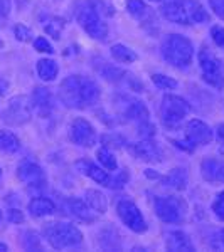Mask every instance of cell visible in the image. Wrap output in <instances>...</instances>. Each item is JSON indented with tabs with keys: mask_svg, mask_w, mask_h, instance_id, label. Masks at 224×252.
Returning <instances> with one entry per match:
<instances>
[{
	"mask_svg": "<svg viewBox=\"0 0 224 252\" xmlns=\"http://www.w3.org/2000/svg\"><path fill=\"white\" fill-rule=\"evenodd\" d=\"M162 184L174 190H184L187 187V172L184 168H174L167 177L162 178Z\"/></svg>",
	"mask_w": 224,
	"mask_h": 252,
	"instance_id": "24",
	"label": "cell"
},
{
	"mask_svg": "<svg viewBox=\"0 0 224 252\" xmlns=\"http://www.w3.org/2000/svg\"><path fill=\"white\" fill-rule=\"evenodd\" d=\"M32 106L40 118H47L54 109V97L47 88H36L32 91Z\"/></svg>",
	"mask_w": 224,
	"mask_h": 252,
	"instance_id": "14",
	"label": "cell"
},
{
	"mask_svg": "<svg viewBox=\"0 0 224 252\" xmlns=\"http://www.w3.org/2000/svg\"><path fill=\"white\" fill-rule=\"evenodd\" d=\"M15 37H17L19 40H22V42H27V40H31L32 37V32L29 27H26V26H15Z\"/></svg>",
	"mask_w": 224,
	"mask_h": 252,
	"instance_id": "35",
	"label": "cell"
},
{
	"mask_svg": "<svg viewBox=\"0 0 224 252\" xmlns=\"http://www.w3.org/2000/svg\"><path fill=\"white\" fill-rule=\"evenodd\" d=\"M63 207L66 210V214L75 217L76 220L88 222V223L96 220V215L91 212V207L84 204L83 200H79V198H64Z\"/></svg>",
	"mask_w": 224,
	"mask_h": 252,
	"instance_id": "13",
	"label": "cell"
},
{
	"mask_svg": "<svg viewBox=\"0 0 224 252\" xmlns=\"http://www.w3.org/2000/svg\"><path fill=\"white\" fill-rule=\"evenodd\" d=\"M34 47H36V51H39V52H46V54H52V52H54V49H52V46H51V44H49L47 40L44 39V37L36 39Z\"/></svg>",
	"mask_w": 224,
	"mask_h": 252,
	"instance_id": "36",
	"label": "cell"
},
{
	"mask_svg": "<svg viewBox=\"0 0 224 252\" xmlns=\"http://www.w3.org/2000/svg\"><path fill=\"white\" fill-rule=\"evenodd\" d=\"M110 52H112V58L116 59L118 63H135L138 59L137 52H133L132 49L123 46V44H115L110 49Z\"/></svg>",
	"mask_w": 224,
	"mask_h": 252,
	"instance_id": "27",
	"label": "cell"
},
{
	"mask_svg": "<svg viewBox=\"0 0 224 252\" xmlns=\"http://www.w3.org/2000/svg\"><path fill=\"white\" fill-rule=\"evenodd\" d=\"M213 212L216 214V217L219 219V220L224 222V192H221L218 195V198L214 200L213 204Z\"/></svg>",
	"mask_w": 224,
	"mask_h": 252,
	"instance_id": "32",
	"label": "cell"
},
{
	"mask_svg": "<svg viewBox=\"0 0 224 252\" xmlns=\"http://www.w3.org/2000/svg\"><path fill=\"white\" fill-rule=\"evenodd\" d=\"M199 63L202 69V79L213 88H224V66L221 59H218L213 52L202 47L199 51Z\"/></svg>",
	"mask_w": 224,
	"mask_h": 252,
	"instance_id": "7",
	"label": "cell"
},
{
	"mask_svg": "<svg viewBox=\"0 0 224 252\" xmlns=\"http://www.w3.org/2000/svg\"><path fill=\"white\" fill-rule=\"evenodd\" d=\"M98 160H100V163L103 165V168H107V170H116L118 168L116 158L113 157V153L110 152L108 148H105V146L98 150Z\"/></svg>",
	"mask_w": 224,
	"mask_h": 252,
	"instance_id": "28",
	"label": "cell"
},
{
	"mask_svg": "<svg viewBox=\"0 0 224 252\" xmlns=\"http://www.w3.org/2000/svg\"><path fill=\"white\" fill-rule=\"evenodd\" d=\"M69 138L75 145L89 148L96 143V131L91 125L83 118H76L69 126Z\"/></svg>",
	"mask_w": 224,
	"mask_h": 252,
	"instance_id": "11",
	"label": "cell"
},
{
	"mask_svg": "<svg viewBox=\"0 0 224 252\" xmlns=\"http://www.w3.org/2000/svg\"><path fill=\"white\" fill-rule=\"evenodd\" d=\"M17 177L27 185H40L44 182V172L37 163L24 161L17 168Z\"/></svg>",
	"mask_w": 224,
	"mask_h": 252,
	"instance_id": "18",
	"label": "cell"
},
{
	"mask_svg": "<svg viewBox=\"0 0 224 252\" xmlns=\"http://www.w3.org/2000/svg\"><path fill=\"white\" fill-rule=\"evenodd\" d=\"M167 249L169 251H174V252H192L194 251V246L190 242V239L187 237L184 232L181 230H174L167 235V242H165Z\"/></svg>",
	"mask_w": 224,
	"mask_h": 252,
	"instance_id": "19",
	"label": "cell"
},
{
	"mask_svg": "<svg viewBox=\"0 0 224 252\" xmlns=\"http://www.w3.org/2000/svg\"><path fill=\"white\" fill-rule=\"evenodd\" d=\"M211 9L219 19H224V0H209Z\"/></svg>",
	"mask_w": 224,
	"mask_h": 252,
	"instance_id": "37",
	"label": "cell"
},
{
	"mask_svg": "<svg viewBox=\"0 0 224 252\" xmlns=\"http://www.w3.org/2000/svg\"><path fill=\"white\" fill-rule=\"evenodd\" d=\"M76 168L83 175L91 178V180L98 182V184H101L103 187H108V189H121L128 180V175L125 170H121L116 177H110L107 170H103L101 166L91 163V161H88V160H79L78 163H76Z\"/></svg>",
	"mask_w": 224,
	"mask_h": 252,
	"instance_id": "5",
	"label": "cell"
},
{
	"mask_svg": "<svg viewBox=\"0 0 224 252\" xmlns=\"http://www.w3.org/2000/svg\"><path fill=\"white\" fill-rule=\"evenodd\" d=\"M2 120L7 125L19 126L31 120V103L26 96H17L9 103V106L3 111Z\"/></svg>",
	"mask_w": 224,
	"mask_h": 252,
	"instance_id": "9",
	"label": "cell"
},
{
	"mask_svg": "<svg viewBox=\"0 0 224 252\" xmlns=\"http://www.w3.org/2000/svg\"><path fill=\"white\" fill-rule=\"evenodd\" d=\"M216 131H218V138H219V140L224 141V123H223V125H219Z\"/></svg>",
	"mask_w": 224,
	"mask_h": 252,
	"instance_id": "41",
	"label": "cell"
},
{
	"mask_svg": "<svg viewBox=\"0 0 224 252\" xmlns=\"http://www.w3.org/2000/svg\"><path fill=\"white\" fill-rule=\"evenodd\" d=\"M130 150H132L133 155L138 157L140 160H145V161H160L162 160L160 148H158L150 138H144L142 141L132 145Z\"/></svg>",
	"mask_w": 224,
	"mask_h": 252,
	"instance_id": "16",
	"label": "cell"
},
{
	"mask_svg": "<svg viewBox=\"0 0 224 252\" xmlns=\"http://www.w3.org/2000/svg\"><path fill=\"white\" fill-rule=\"evenodd\" d=\"M219 152H221V153H224V145L221 146V148H219Z\"/></svg>",
	"mask_w": 224,
	"mask_h": 252,
	"instance_id": "44",
	"label": "cell"
},
{
	"mask_svg": "<svg viewBox=\"0 0 224 252\" xmlns=\"http://www.w3.org/2000/svg\"><path fill=\"white\" fill-rule=\"evenodd\" d=\"M0 220H2V212H0Z\"/></svg>",
	"mask_w": 224,
	"mask_h": 252,
	"instance_id": "46",
	"label": "cell"
},
{
	"mask_svg": "<svg viewBox=\"0 0 224 252\" xmlns=\"http://www.w3.org/2000/svg\"><path fill=\"white\" fill-rule=\"evenodd\" d=\"M221 242H223V246H224V230H221Z\"/></svg>",
	"mask_w": 224,
	"mask_h": 252,
	"instance_id": "43",
	"label": "cell"
},
{
	"mask_svg": "<svg viewBox=\"0 0 224 252\" xmlns=\"http://www.w3.org/2000/svg\"><path fill=\"white\" fill-rule=\"evenodd\" d=\"M0 251H7V246H5V244L0 242Z\"/></svg>",
	"mask_w": 224,
	"mask_h": 252,
	"instance_id": "42",
	"label": "cell"
},
{
	"mask_svg": "<svg viewBox=\"0 0 224 252\" xmlns=\"http://www.w3.org/2000/svg\"><path fill=\"white\" fill-rule=\"evenodd\" d=\"M42 234L54 249H66V247H76L83 242V234L76 225L63 222H51L42 227Z\"/></svg>",
	"mask_w": 224,
	"mask_h": 252,
	"instance_id": "3",
	"label": "cell"
},
{
	"mask_svg": "<svg viewBox=\"0 0 224 252\" xmlns=\"http://www.w3.org/2000/svg\"><path fill=\"white\" fill-rule=\"evenodd\" d=\"M10 12V0H0V19L7 17Z\"/></svg>",
	"mask_w": 224,
	"mask_h": 252,
	"instance_id": "39",
	"label": "cell"
},
{
	"mask_svg": "<svg viewBox=\"0 0 224 252\" xmlns=\"http://www.w3.org/2000/svg\"><path fill=\"white\" fill-rule=\"evenodd\" d=\"M7 89H9V83H7V81H3L2 78H0V94H5Z\"/></svg>",
	"mask_w": 224,
	"mask_h": 252,
	"instance_id": "40",
	"label": "cell"
},
{
	"mask_svg": "<svg viewBox=\"0 0 224 252\" xmlns=\"http://www.w3.org/2000/svg\"><path fill=\"white\" fill-rule=\"evenodd\" d=\"M0 177H2V170H0Z\"/></svg>",
	"mask_w": 224,
	"mask_h": 252,
	"instance_id": "47",
	"label": "cell"
},
{
	"mask_svg": "<svg viewBox=\"0 0 224 252\" xmlns=\"http://www.w3.org/2000/svg\"><path fill=\"white\" fill-rule=\"evenodd\" d=\"M7 217H9V220L12 223H22L24 222V214L20 212V210H17V209H10Z\"/></svg>",
	"mask_w": 224,
	"mask_h": 252,
	"instance_id": "38",
	"label": "cell"
},
{
	"mask_svg": "<svg viewBox=\"0 0 224 252\" xmlns=\"http://www.w3.org/2000/svg\"><path fill=\"white\" fill-rule=\"evenodd\" d=\"M64 27V20H61L58 17H52L47 20V24H44V31L47 32L51 37L54 39H59L61 37V31Z\"/></svg>",
	"mask_w": 224,
	"mask_h": 252,
	"instance_id": "29",
	"label": "cell"
},
{
	"mask_svg": "<svg viewBox=\"0 0 224 252\" xmlns=\"http://www.w3.org/2000/svg\"><path fill=\"white\" fill-rule=\"evenodd\" d=\"M186 136H187V141L192 146H197V145L204 146V145H209L211 140H213V131H211V128L204 121L192 120L187 123Z\"/></svg>",
	"mask_w": 224,
	"mask_h": 252,
	"instance_id": "12",
	"label": "cell"
},
{
	"mask_svg": "<svg viewBox=\"0 0 224 252\" xmlns=\"http://www.w3.org/2000/svg\"><path fill=\"white\" fill-rule=\"evenodd\" d=\"M186 7V12L189 15L190 24H202L209 20V14L206 12L204 7L197 2V0H182Z\"/></svg>",
	"mask_w": 224,
	"mask_h": 252,
	"instance_id": "21",
	"label": "cell"
},
{
	"mask_svg": "<svg viewBox=\"0 0 224 252\" xmlns=\"http://www.w3.org/2000/svg\"><path fill=\"white\" fill-rule=\"evenodd\" d=\"M56 212V205L52 200H49L46 197H37L32 198L29 202V214L32 217H46Z\"/></svg>",
	"mask_w": 224,
	"mask_h": 252,
	"instance_id": "20",
	"label": "cell"
},
{
	"mask_svg": "<svg viewBox=\"0 0 224 252\" xmlns=\"http://www.w3.org/2000/svg\"><path fill=\"white\" fill-rule=\"evenodd\" d=\"M150 2H162V0H150Z\"/></svg>",
	"mask_w": 224,
	"mask_h": 252,
	"instance_id": "45",
	"label": "cell"
},
{
	"mask_svg": "<svg viewBox=\"0 0 224 252\" xmlns=\"http://www.w3.org/2000/svg\"><path fill=\"white\" fill-rule=\"evenodd\" d=\"M152 83L155 84L158 89H176L177 81L169 78L165 74H152Z\"/></svg>",
	"mask_w": 224,
	"mask_h": 252,
	"instance_id": "30",
	"label": "cell"
},
{
	"mask_svg": "<svg viewBox=\"0 0 224 252\" xmlns=\"http://www.w3.org/2000/svg\"><path fill=\"white\" fill-rule=\"evenodd\" d=\"M127 10H128V14L133 15V17H142V15L145 14L147 7L144 5V2H142V0H128Z\"/></svg>",
	"mask_w": 224,
	"mask_h": 252,
	"instance_id": "31",
	"label": "cell"
},
{
	"mask_svg": "<svg viewBox=\"0 0 224 252\" xmlns=\"http://www.w3.org/2000/svg\"><path fill=\"white\" fill-rule=\"evenodd\" d=\"M84 200L91 207V210H95L96 214H105L108 210V200L101 192L98 190H86L84 192Z\"/></svg>",
	"mask_w": 224,
	"mask_h": 252,
	"instance_id": "23",
	"label": "cell"
},
{
	"mask_svg": "<svg viewBox=\"0 0 224 252\" xmlns=\"http://www.w3.org/2000/svg\"><path fill=\"white\" fill-rule=\"evenodd\" d=\"M211 37H213L216 46L224 47V27L214 26L213 29H211Z\"/></svg>",
	"mask_w": 224,
	"mask_h": 252,
	"instance_id": "34",
	"label": "cell"
},
{
	"mask_svg": "<svg viewBox=\"0 0 224 252\" xmlns=\"http://www.w3.org/2000/svg\"><path fill=\"white\" fill-rule=\"evenodd\" d=\"M76 19L79 26L83 27L84 32L89 37L96 40H105L108 37V26L105 20H101L100 14L91 3H81L76 9Z\"/></svg>",
	"mask_w": 224,
	"mask_h": 252,
	"instance_id": "4",
	"label": "cell"
},
{
	"mask_svg": "<svg viewBox=\"0 0 224 252\" xmlns=\"http://www.w3.org/2000/svg\"><path fill=\"white\" fill-rule=\"evenodd\" d=\"M20 148L19 138L10 131L0 129V152L3 153H15Z\"/></svg>",
	"mask_w": 224,
	"mask_h": 252,
	"instance_id": "26",
	"label": "cell"
},
{
	"mask_svg": "<svg viewBox=\"0 0 224 252\" xmlns=\"http://www.w3.org/2000/svg\"><path fill=\"white\" fill-rule=\"evenodd\" d=\"M155 214L160 220L167 223H176L184 217L182 202L176 197H158L155 198Z\"/></svg>",
	"mask_w": 224,
	"mask_h": 252,
	"instance_id": "10",
	"label": "cell"
},
{
	"mask_svg": "<svg viewBox=\"0 0 224 252\" xmlns=\"http://www.w3.org/2000/svg\"><path fill=\"white\" fill-rule=\"evenodd\" d=\"M190 104L187 103L184 97L176 94H165L162 99L160 106V116L165 126H177L184 118L189 115Z\"/></svg>",
	"mask_w": 224,
	"mask_h": 252,
	"instance_id": "6",
	"label": "cell"
},
{
	"mask_svg": "<svg viewBox=\"0 0 224 252\" xmlns=\"http://www.w3.org/2000/svg\"><path fill=\"white\" fill-rule=\"evenodd\" d=\"M24 246H26V249L29 251H40V242L37 239V235H34V232H27L26 234V239H24Z\"/></svg>",
	"mask_w": 224,
	"mask_h": 252,
	"instance_id": "33",
	"label": "cell"
},
{
	"mask_svg": "<svg viewBox=\"0 0 224 252\" xmlns=\"http://www.w3.org/2000/svg\"><path fill=\"white\" fill-rule=\"evenodd\" d=\"M58 64L52 59H40L37 63V74L42 81H52L58 76Z\"/></svg>",
	"mask_w": 224,
	"mask_h": 252,
	"instance_id": "25",
	"label": "cell"
},
{
	"mask_svg": "<svg viewBox=\"0 0 224 252\" xmlns=\"http://www.w3.org/2000/svg\"><path fill=\"white\" fill-rule=\"evenodd\" d=\"M160 10H162V15H164L167 20H170V22L182 24V26H189L190 24L189 15H187L182 0H170V2L162 5Z\"/></svg>",
	"mask_w": 224,
	"mask_h": 252,
	"instance_id": "17",
	"label": "cell"
},
{
	"mask_svg": "<svg viewBox=\"0 0 224 252\" xmlns=\"http://www.w3.org/2000/svg\"><path fill=\"white\" fill-rule=\"evenodd\" d=\"M116 212L120 215L121 222L128 227L130 230L137 234H142L147 230V222L144 219V215L138 210V207L130 200H121L116 205Z\"/></svg>",
	"mask_w": 224,
	"mask_h": 252,
	"instance_id": "8",
	"label": "cell"
},
{
	"mask_svg": "<svg viewBox=\"0 0 224 252\" xmlns=\"http://www.w3.org/2000/svg\"><path fill=\"white\" fill-rule=\"evenodd\" d=\"M162 56L170 66L177 69L189 67L194 58V46L181 34H170L162 44Z\"/></svg>",
	"mask_w": 224,
	"mask_h": 252,
	"instance_id": "2",
	"label": "cell"
},
{
	"mask_svg": "<svg viewBox=\"0 0 224 252\" xmlns=\"http://www.w3.org/2000/svg\"><path fill=\"white\" fill-rule=\"evenodd\" d=\"M100 86L93 79L81 74L66 78L59 86V99L64 106L73 109H84L93 106L100 99Z\"/></svg>",
	"mask_w": 224,
	"mask_h": 252,
	"instance_id": "1",
	"label": "cell"
},
{
	"mask_svg": "<svg viewBox=\"0 0 224 252\" xmlns=\"http://www.w3.org/2000/svg\"><path fill=\"white\" fill-rule=\"evenodd\" d=\"M202 178L211 184H224V161L218 158H204L201 163Z\"/></svg>",
	"mask_w": 224,
	"mask_h": 252,
	"instance_id": "15",
	"label": "cell"
},
{
	"mask_svg": "<svg viewBox=\"0 0 224 252\" xmlns=\"http://www.w3.org/2000/svg\"><path fill=\"white\" fill-rule=\"evenodd\" d=\"M96 71L100 72L101 76H103L107 81H112V83H121V81L128 79L132 74H128V72L121 71V69H118L115 66H110V64H107V61H103L101 63V66H98L96 64Z\"/></svg>",
	"mask_w": 224,
	"mask_h": 252,
	"instance_id": "22",
	"label": "cell"
}]
</instances>
